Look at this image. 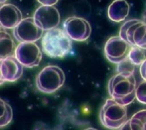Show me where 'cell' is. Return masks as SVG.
<instances>
[{"instance_id":"6da1fadb","label":"cell","mask_w":146,"mask_h":130,"mask_svg":"<svg viewBox=\"0 0 146 130\" xmlns=\"http://www.w3.org/2000/svg\"><path fill=\"white\" fill-rule=\"evenodd\" d=\"M136 78L132 73H118L110 78L108 92L115 101L126 106L136 98Z\"/></svg>"},{"instance_id":"7a4b0ae2","label":"cell","mask_w":146,"mask_h":130,"mask_svg":"<svg viewBox=\"0 0 146 130\" xmlns=\"http://www.w3.org/2000/svg\"><path fill=\"white\" fill-rule=\"evenodd\" d=\"M64 29L47 30L42 37V51L50 58H65L73 50V42Z\"/></svg>"},{"instance_id":"3957f363","label":"cell","mask_w":146,"mask_h":130,"mask_svg":"<svg viewBox=\"0 0 146 130\" xmlns=\"http://www.w3.org/2000/svg\"><path fill=\"white\" fill-rule=\"evenodd\" d=\"M100 120L108 129H118L128 120L125 105L118 103L113 98H110L102 105L100 111Z\"/></svg>"},{"instance_id":"277c9868","label":"cell","mask_w":146,"mask_h":130,"mask_svg":"<svg viewBox=\"0 0 146 130\" xmlns=\"http://www.w3.org/2000/svg\"><path fill=\"white\" fill-rule=\"evenodd\" d=\"M65 78V74L59 67L47 66L37 76V88L44 94H54L64 86Z\"/></svg>"},{"instance_id":"5b68a950","label":"cell","mask_w":146,"mask_h":130,"mask_svg":"<svg viewBox=\"0 0 146 130\" xmlns=\"http://www.w3.org/2000/svg\"><path fill=\"white\" fill-rule=\"evenodd\" d=\"M119 36L132 46L146 50V22L131 19L126 21L119 30Z\"/></svg>"},{"instance_id":"8992f818","label":"cell","mask_w":146,"mask_h":130,"mask_svg":"<svg viewBox=\"0 0 146 130\" xmlns=\"http://www.w3.org/2000/svg\"><path fill=\"white\" fill-rule=\"evenodd\" d=\"M44 35V30L36 23L34 17L22 19L14 28V37L19 43L37 42Z\"/></svg>"},{"instance_id":"52a82bcc","label":"cell","mask_w":146,"mask_h":130,"mask_svg":"<svg viewBox=\"0 0 146 130\" xmlns=\"http://www.w3.org/2000/svg\"><path fill=\"white\" fill-rule=\"evenodd\" d=\"M14 56L25 68H35L40 65L43 54L35 42H22L16 47Z\"/></svg>"},{"instance_id":"ba28073f","label":"cell","mask_w":146,"mask_h":130,"mask_svg":"<svg viewBox=\"0 0 146 130\" xmlns=\"http://www.w3.org/2000/svg\"><path fill=\"white\" fill-rule=\"evenodd\" d=\"M131 46L120 36L111 37L104 45V56L110 63L119 64L128 57Z\"/></svg>"},{"instance_id":"9c48e42d","label":"cell","mask_w":146,"mask_h":130,"mask_svg":"<svg viewBox=\"0 0 146 130\" xmlns=\"http://www.w3.org/2000/svg\"><path fill=\"white\" fill-rule=\"evenodd\" d=\"M63 29L73 41L83 42L90 38L92 27L86 19L81 17H69L65 20Z\"/></svg>"},{"instance_id":"30bf717a","label":"cell","mask_w":146,"mask_h":130,"mask_svg":"<svg viewBox=\"0 0 146 130\" xmlns=\"http://www.w3.org/2000/svg\"><path fill=\"white\" fill-rule=\"evenodd\" d=\"M33 17L36 23L44 31L57 28L61 21V16L55 6H40L36 9Z\"/></svg>"},{"instance_id":"8fae6325","label":"cell","mask_w":146,"mask_h":130,"mask_svg":"<svg viewBox=\"0 0 146 130\" xmlns=\"http://www.w3.org/2000/svg\"><path fill=\"white\" fill-rule=\"evenodd\" d=\"M24 66L17 60L15 56L0 60V72L4 82H13L22 77Z\"/></svg>"},{"instance_id":"7c38bea8","label":"cell","mask_w":146,"mask_h":130,"mask_svg":"<svg viewBox=\"0 0 146 130\" xmlns=\"http://www.w3.org/2000/svg\"><path fill=\"white\" fill-rule=\"evenodd\" d=\"M23 19L19 8L10 3L0 5V26L3 29H14Z\"/></svg>"},{"instance_id":"4fadbf2b","label":"cell","mask_w":146,"mask_h":130,"mask_svg":"<svg viewBox=\"0 0 146 130\" xmlns=\"http://www.w3.org/2000/svg\"><path fill=\"white\" fill-rule=\"evenodd\" d=\"M130 6L126 0H114L108 9V15L111 21L122 22L127 18Z\"/></svg>"},{"instance_id":"5bb4252c","label":"cell","mask_w":146,"mask_h":130,"mask_svg":"<svg viewBox=\"0 0 146 130\" xmlns=\"http://www.w3.org/2000/svg\"><path fill=\"white\" fill-rule=\"evenodd\" d=\"M16 44L12 36L6 31H0V60L14 56Z\"/></svg>"},{"instance_id":"9a60e30c","label":"cell","mask_w":146,"mask_h":130,"mask_svg":"<svg viewBox=\"0 0 146 130\" xmlns=\"http://www.w3.org/2000/svg\"><path fill=\"white\" fill-rule=\"evenodd\" d=\"M128 58L130 62L135 66H141L142 63L146 60L145 50L140 47L131 46L130 51L128 53Z\"/></svg>"},{"instance_id":"2e32d148","label":"cell","mask_w":146,"mask_h":130,"mask_svg":"<svg viewBox=\"0 0 146 130\" xmlns=\"http://www.w3.org/2000/svg\"><path fill=\"white\" fill-rule=\"evenodd\" d=\"M129 120L131 129L146 130V109L136 112Z\"/></svg>"},{"instance_id":"e0dca14e","label":"cell","mask_w":146,"mask_h":130,"mask_svg":"<svg viewBox=\"0 0 146 130\" xmlns=\"http://www.w3.org/2000/svg\"><path fill=\"white\" fill-rule=\"evenodd\" d=\"M136 98L140 103L146 104V80H143L137 84Z\"/></svg>"},{"instance_id":"ac0fdd59","label":"cell","mask_w":146,"mask_h":130,"mask_svg":"<svg viewBox=\"0 0 146 130\" xmlns=\"http://www.w3.org/2000/svg\"><path fill=\"white\" fill-rule=\"evenodd\" d=\"M118 67V73H134V67L135 65H133L130 62V60L128 58H126L125 60H123L122 62H120L119 64H117Z\"/></svg>"},{"instance_id":"d6986e66","label":"cell","mask_w":146,"mask_h":130,"mask_svg":"<svg viewBox=\"0 0 146 130\" xmlns=\"http://www.w3.org/2000/svg\"><path fill=\"white\" fill-rule=\"evenodd\" d=\"M12 117H13V112H12V108L11 106H9L7 112L5 113L4 116H2L0 118V129L6 127L7 125L10 124V122L12 121Z\"/></svg>"},{"instance_id":"ffe728a7","label":"cell","mask_w":146,"mask_h":130,"mask_svg":"<svg viewBox=\"0 0 146 130\" xmlns=\"http://www.w3.org/2000/svg\"><path fill=\"white\" fill-rule=\"evenodd\" d=\"M9 106H10V105L8 104L7 102L4 101L2 98H0V118H1L2 116H4V115H5V113L7 112Z\"/></svg>"},{"instance_id":"44dd1931","label":"cell","mask_w":146,"mask_h":130,"mask_svg":"<svg viewBox=\"0 0 146 130\" xmlns=\"http://www.w3.org/2000/svg\"><path fill=\"white\" fill-rule=\"evenodd\" d=\"M41 5H47V6H54L59 2V0H37Z\"/></svg>"},{"instance_id":"7402d4cb","label":"cell","mask_w":146,"mask_h":130,"mask_svg":"<svg viewBox=\"0 0 146 130\" xmlns=\"http://www.w3.org/2000/svg\"><path fill=\"white\" fill-rule=\"evenodd\" d=\"M140 75L143 80H146V60L140 66Z\"/></svg>"},{"instance_id":"603a6c76","label":"cell","mask_w":146,"mask_h":130,"mask_svg":"<svg viewBox=\"0 0 146 130\" xmlns=\"http://www.w3.org/2000/svg\"><path fill=\"white\" fill-rule=\"evenodd\" d=\"M7 0H0V4H3V3H6Z\"/></svg>"},{"instance_id":"cb8c5ba5","label":"cell","mask_w":146,"mask_h":130,"mask_svg":"<svg viewBox=\"0 0 146 130\" xmlns=\"http://www.w3.org/2000/svg\"><path fill=\"white\" fill-rule=\"evenodd\" d=\"M4 84V82H2V80H0V86H2V84Z\"/></svg>"},{"instance_id":"d4e9b609","label":"cell","mask_w":146,"mask_h":130,"mask_svg":"<svg viewBox=\"0 0 146 130\" xmlns=\"http://www.w3.org/2000/svg\"><path fill=\"white\" fill-rule=\"evenodd\" d=\"M1 30H3V28H2V27L0 26V31H1Z\"/></svg>"}]
</instances>
